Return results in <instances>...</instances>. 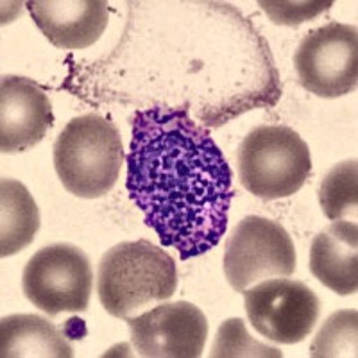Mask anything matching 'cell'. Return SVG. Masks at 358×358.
<instances>
[{
	"label": "cell",
	"mask_w": 358,
	"mask_h": 358,
	"mask_svg": "<svg viewBox=\"0 0 358 358\" xmlns=\"http://www.w3.org/2000/svg\"><path fill=\"white\" fill-rule=\"evenodd\" d=\"M40 229V212L33 196L17 179L0 181V257L27 248Z\"/></svg>",
	"instance_id": "14"
},
{
	"label": "cell",
	"mask_w": 358,
	"mask_h": 358,
	"mask_svg": "<svg viewBox=\"0 0 358 358\" xmlns=\"http://www.w3.org/2000/svg\"><path fill=\"white\" fill-rule=\"evenodd\" d=\"M54 124L49 95L36 81L4 76L0 81V151L24 152L36 147Z\"/></svg>",
	"instance_id": "10"
},
{
	"label": "cell",
	"mask_w": 358,
	"mask_h": 358,
	"mask_svg": "<svg viewBox=\"0 0 358 358\" xmlns=\"http://www.w3.org/2000/svg\"><path fill=\"white\" fill-rule=\"evenodd\" d=\"M176 289V260L149 241L120 242L99 264V301L117 319H129L152 303L167 301Z\"/></svg>",
	"instance_id": "2"
},
{
	"label": "cell",
	"mask_w": 358,
	"mask_h": 358,
	"mask_svg": "<svg viewBox=\"0 0 358 358\" xmlns=\"http://www.w3.org/2000/svg\"><path fill=\"white\" fill-rule=\"evenodd\" d=\"M296 248L281 224L248 215L226 242L224 274L236 292L265 278L290 276L296 271Z\"/></svg>",
	"instance_id": "6"
},
{
	"label": "cell",
	"mask_w": 358,
	"mask_h": 358,
	"mask_svg": "<svg viewBox=\"0 0 358 358\" xmlns=\"http://www.w3.org/2000/svg\"><path fill=\"white\" fill-rule=\"evenodd\" d=\"M242 294L252 328L268 341L297 344L317 324L321 303L301 281L268 280Z\"/></svg>",
	"instance_id": "8"
},
{
	"label": "cell",
	"mask_w": 358,
	"mask_h": 358,
	"mask_svg": "<svg viewBox=\"0 0 358 358\" xmlns=\"http://www.w3.org/2000/svg\"><path fill=\"white\" fill-rule=\"evenodd\" d=\"M213 358L228 357H283L276 348L264 346L260 342L252 341L245 331L242 319H228L217 331L215 342L212 348Z\"/></svg>",
	"instance_id": "17"
},
{
	"label": "cell",
	"mask_w": 358,
	"mask_h": 358,
	"mask_svg": "<svg viewBox=\"0 0 358 358\" xmlns=\"http://www.w3.org/2000/svg\"><path fill=\"white\" fill-rule=\"evenodd\" d=\"M126 187L163 245L190 260L212 251L228 229L233 172L220 147L187 108L136 111Z\"/></svg>",
	"instance_id": "1"
},
{
	"label": "cell",
	"mask_w": 358,
	"mask_h": 358,
	"mask_svg": "<svg viewBox=\"0 0 358 358\" xmlns=\"http://www.w3.org/2000/svg\"><path fill=\"white\" fill-rule=\"evenodd\" d=\"M357 310L331 313L310 346L313 358L357 357Z\"/></svg>",
	"instance_id": "16"
},
{
	"label": "cell",
	"mask_w": 358,
	"mask_h": 358,
	"mask_svg": "<svg viewBox=\"0 0 358 358\" xmlns=\"http://www.w3.org/2000/svg\"><path fill=\"white\" fill-rule=\"evenodd\" d=\"M242 187L265 201L283 199L301 190L312 171L305 140L287 126H258L238 147Z\"/></svg>",
	"instance_id": "4"
},
{
	"label": "cell",
	"mask_w": 358,
	"mask_h": 358,
	"mask_svg": "<svg viewBox=\"0 0 358 358\" xmlns=\"http://www.w3.org/2000/svg\"><path fill=\"white\" fill-rule=\"evenodd\" d=\"M310 273L338 296L358 289V226L335 220L322 229L310 248Z\"/></svg>",
	"instance_id": "12"
},
{
	"label": "cell",
	"mask_w": 358,
	"mask_h": 358,
	"mask_svg": "<svg viewBox=\"0 0 358 358\" xmlns=\"http://www.w3.org/2000/svg\"><path fill=\"white\" fill-rule=\"evenodd\" d=\"M124 162L122 136L106 118H72L54 143V167L63 187L83 199H99L117 185Z\"/></svg>",
	"instance_id": "3"
},
{
	"label": "cell",
	"mask_w": 358,
	"mask_h": 358,
	"mask_svg": "<svg viewBox=\"0 0 358 358\" xmlns=\"http://www.w3.org/2000/svg\"><path fill=\"white\" fill-rule=\"evenodd\" d=\"M357 159H348L335 165L322 179L319 201L322 212L330 220L344 217H357L358 208V176Z\"/></svg>",
	"instance_id": "15"
},
{
	"label": "cell",
	"mask_w": 358,
	"mask_h": 358,
	"mask_svg": "<svg viewBox=\"0 0 358 358\" xmlns=\"http://www.w3.org/2000/svg\"><path fill=\"white\" fill-rule=\"evenodd\" d=\"M131 344L145 358H199L208 337V321L188 301L165 303L138 317L126 319Z\"/></svg>",
	"instance_id": "9"
},
{
	"label": "cell",
	"mask_w": 358,
	"mask_h": 358,
	"mask_svg": "<svg viewBox=\"0 0 358 358\" xmlns=\"http://www.w3.org/2000/svg\"><path fill=\"white\" fill-rule=\"evenodd\" d=\"M94 285L88 257L72 244L41 248L27 262L22 287L29 301L50 317L85 312Z\"/></svg>",
	"instance_id": "5"
},
{
	"label": "cell",
	"mask_w": 358,
	"mask_h": 358,
	"mask_svg": "<svg viewBox=\"0 0 358 358\" xmlns=\"http://www.w3.org/2000/svg\"><path fill=\"white\" fill-rule=\"evenodd\" d=\"M299 85L322 99H337L357 90V27L330 22L303 38L294 54Z\"/></svg>",
	"instance_id": "7"
},
{
	"label": "cell",
	"mask_w": 358,
	"mask_h": 358,
	"mask_svg": "<svg viewBox=\"0 0 358 358\" xmlns=\"http://www.w3.org/2000/svg\"><path fill=\"white\" fill-rule=\"evenodd\" d=\"M274 24L299 25L331 8V2H260Z\"/></svg>",
	"instance_id": "18"
},
{
	"label": "cell",
	"mask_w": 358,
	"mask_h": 358,
	"mask_svg": "<svg viewBox=\"0 0 358 358\" xmlns=\"http://www.w3.org/2000/svg\"><path fill=\"white\" fill-rule=\"evenodd\" d=\"M2 358H72L66 334L34 313H13L0 322Z\"/></svg>",
	"instance_id": "13"
},
{
	"label": "cell",
	"mask_w": 358,
	"mask_h": 358,
	"mask_svg": "<svg viewBox=\"0 0 358 358\" xmlns=\"http://www.w3.org/2000/svg\"><path fill=\"white\" fill-rule=\"evenodd\" d=\"M25 6L57 49H88L97 43L110 22V6L102 0H33Z\"/></svg>",
	"instance_id": "11"
}]
</instances>
